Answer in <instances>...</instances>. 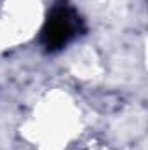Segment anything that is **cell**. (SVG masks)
<instances>
[{
	"label": "cell",
	"instance_id": "1",
	"mask_svg": "<svg viewBox=\"0 0 148 150\" xmlns=\"http://www.w3.org/2000/svg\"><path fill=\"white\" fill-rule=\"evenodd\" d=\"M84 32V21L73 5L59 0L49 11L40 32V44L45 52H58Z\"/></svg>",
	"mask_w": 148,
	"mask_h": 150
}]
</instances>
